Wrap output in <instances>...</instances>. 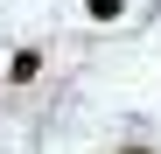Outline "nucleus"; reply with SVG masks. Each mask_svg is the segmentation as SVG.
<instances>
[{
  "instance_id": "nucleus-2",
  "label": "nucleus",
  "mask_w": 161,
  "mask_h": 154,
  "mask_svg": "<svg viewBox=\"0 0 161 154\" xmlns=\"http://www.w3.org/2000/svg\"><path fill=\"white\" fill-rule=\"evenodd\" d=\"M126 14V0H91V21H119Z\"/></svg>"
},
{
  "instance_id": "nucleus-3",
  "label": "nucleus",
  "mask_w": 161,
  "mask_h": 154,
  "mask_svg": "<svg viewBox=\"0 0 161 154\" xmlns=\"http://www.w3.org/2000/svg\"><path fill=\"white\" fill-rule=\"evenodd\" d=\"M126 154H147V147H126Z\"/></svg>"
},
{
  "instance_id": "nucleus-1",
  "label": "nucleus",
  "mask_w": 161,
  "mask_h": 154,
  "mask_svg": "<svg viewBox=\"0 0 161 154\" xmlns=\"http://www.w3.org/2000/svg\"><path fill=\"white\" fill-rule=\"evenodd\" d=\"M7 77H14V84H35V77H42V56H35V49H14Z\"/></svg>"
}]
</instances>
